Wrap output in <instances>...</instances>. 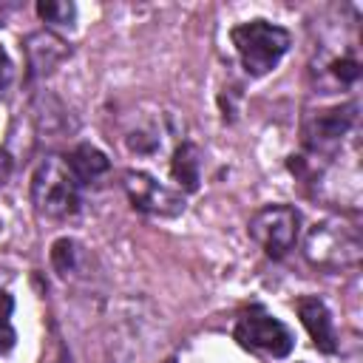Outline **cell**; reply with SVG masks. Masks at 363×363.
Listing matches in <instances>:
<instances>
[{"mask_svg": "<svg viewBox=\"0 0 363 363\" xmlns=\"http://www.w3.org/2000/svg\"><path fill=\"white\" fill-rule=\"evenodd\" d=\"M34 210L45 218H71L82 204V184L68 167L65 156H48L31 176Z\"/></svg>", "mask_w": 363, "mask_h": 363, "instance_id": "cell-1", "label": "cell"}, {"mask_svg": "<svg viewBox=\"0 0 363 363\" xmlns=\"http://www.w3.org/2000/svg\"><path fill=\"white\" fill-rule=\"evenodd\" d=\"M303 255L318 269H329V272L354 269L363 255V241H360L357 227L340 218H326L309 230Z\"/></svg>", "mask_w": 363, "mask_h": 363, "instance_id": "cell-2", "label": "cell"}, {"mask_svg": "<svg viewBox=\"0 0 363 363\" xmlns=\"http://www.w3.org/2000/svg\"><path fill=\"white\" fill-rule=\"evenodd\" d=\"M230 40L250 77L269 74L292 45L289 31L267 20H250V23L235 26L230 31Z\"/></svg>", "mask_w": 363, "mask_h": 363, "instance_id": "cell-3", "label": "cell"}, {"mask_svg": "<svg viewBox=\"0 0 363 363\" xmlns=\"http://www.w3.org/2000/svg\"><path fill=\"white\" fill-rule=\"evenodd\" d=\"M301 233V216L289 204H267L250 218V238L264 250L267 258H286Z\"/></svg>", "mask_w": 363, "mask_h": 363, "instance_id": "cell-4", "label": "cell"}, {"mask_svg": "<svg viewBox=\"0 0 363 363\" xmlns=\"http://www.w3.org/2000/svg\"><path fill=\"white\" fill-rule=\"evenodd\" d=\"M233 337L250 349V352H261V354H269V357H286L295 346V337L292 332L278 320L272 318L264 306H250L238 315L235 320V329H233Z\"/></svg>", "mask_w": 363, "mask_h": 363, "instance_id": "cell-5", "label": "cell"}, {"mask_svg": "<svg viewBox=\"0 0 363 363\" xmlns=\"http://www.w3.org/2000/svg\"><path fill=\"white\" fill-rule=\"evenodd\" d=\"M122 184H125L128 201L139 213L159 216V218H173V216L184 213V196L170 190V187H164L162 182H156L145 170H128Z\"/></svg>", "mask_w": 363, "mask_h": 363, "instance_id": "cell-6", "label": "cell"}, {"mask_svg": "<svg viewBox=\"0 0 363 363\" xmlns=\"http://www.w3.org/2000/svg\"><path fill=\"white\" fill-rule=\"evenodd\" d=\"M357 119V105H337L329 111H318L315 116H309L303 122V145L306 150H312L315 156H329L340 147V142L346 139V133L354 128Z\"/></svg>", "mask_w": 363, "mask_h": 363, "instance_id": "cell-7", "label": "cell"}, {"mask_svg": "<svg viewBox=\"0 0 363 363\" xmlns=\"http://www.w3.org/2000/svg\"><path fill=\"white\" fill-rule=\"evenodd\" d=\"M295 309H298V318L306 326L315 349H320L323 354H335L337 352V332H335L329 306L318 295H301L295 301Z\"/></svg>", "mask_w": 363, "mask_h": 363, "instance_id": "cell-8", "label": "cell"}, {"mask_svg": "<svg viewBox=\"0 0 363 363\" xmlns=\"http://www.w3.org/2000/svg\"><path fill=\"white\" fill-rule=\"evenodd\" d=\"M26 57H28V74L45 77L62 60L71 57V45L54 31H34L26 37Z\"/></svg>", "mask_w": 363, "mask_h": 363, "instance_id": "cell-9", "label": "cell"}, {"mask_svg": "<svg viewBox=\"0 0 363 363\" xmlns=\"http://www.w3.org/2000/svg\"><path fill=\"white\" fill-rule=\"evenodd\" d=\"M65 159H68V167L74 170V176H77L79 184L96 182V179L105 176L108 167H111L108 156H105L99 147H94V145H77V147L71 150V156H65Z\"/></svg>", "mask_w": 363, "mask_h": 363, "instance_id": "cell-10", "label": "cell"}, {"mask_svg": "<svg viewBox=\"0 0 363 363\" xmlns=\"http://www.w3.org/2000/svg\"><path fill=\"white\" fill-rule=\"evenodd\" d=\"M199 170H201V159H199V147L193 142H182L170 159V173L179 182V187H184L187 193H193L199 187Z\"/></svg>", "mask_w": 363, "mask_h": 363, "instance_id": "cell-11", "label": "cell"}, {"mask_svg": "<svg viewBox=\"0 0 363 363\" xmlns=\"http://www.w3.org/2000/svg\"><path fill=\"white\" fill-rule=\"evenodd\" d=\"M37 14L48 23V26H57V28H71L74 20H77V6L74 3H37Z\"/></svg>", "mask_w": 363, "mask_h": 363, "instance_id": "cell-12", "label": "cell"}, {"mask_svg": "<svg viewBox=\"0 0 363 363\" xmlns=\"http://www.w3.org/2000/svg\"><path fill=\"white\" fill-rule=\"evenodd\" d=\"M11 312H14V298L0 289V354L11 352L17 335H14V326H11Z\"/></svg>", "mask_w": 363, "mask_h": 363, "instance_id": "cell-13", "label": "cell"}, {"mask_svg": "<svg viewBox=\"0 0 363 363\" xmlns=\"http://www.w3.org/2000/svg\"><path fill=\"white\" fill-rule=\"evenodd\" d=\"M51 261H54V269L60 275H68L74 269V264H77V244L68 241V238H60L54 244V250H51Z\"/></svg>", "mask_w": 363, "mask_h": 363, "instance_id": "cell-14", "label": "cell"}, {"mask_svg": "<svg viewBox=\"0 0 363 363\" xmlns=\"http://www.w3.org/2000/svg\"><path fill=\"white\" fill-rule=\"evenodd\" d=\"M332 77L335 79H340L343 85H352V82H357V77H360V62L354 60V57H337V60H332Z\"/></svg>", "mask_w": 363, "mask_h": 363, "instance_id": "cell-15", "label": "cell"}, {"mask_svg": "<svg viewBox=\"0 0 363 363\" xmlns=\"http://www.w3.org/2000/svg\"><path fill=\"white\" fill-rule=\"evenodd\" d=\"M11 82H14V62H11L9 51L0 45V96H6V94H9Z\"/></svg>", "mask_w": 363, "mask_h": 363, "instance_id": "cell-16", "label": "cell"}, {"mask_svg": "<svg viewBox=\"0 0 363 363\" xmlns=\"http://www.w3.org/2000/svg\"><path fill=\"white\" fill-rule=\"evenodd\" d=\"M11 167H14L11 156H9L6 150H0V187L9 182V176H11Z\"/></svg>", "mask_w": 363, "mask_h": 363, "instance_id": "cell-17", "label": "cell"}, {"mask_svg": "<svg viewBox=\"0 0 363 363\" xmlns=\"http://www.w3.org/2000/svg\"><path fill=\"white\" fill-rule=\"evenodd\" d=\"M3 17H6V9L0 6V26H3Z\"/></svg>", "mask_w": 363, "mask_h": 363, "instance_id": "cell-18", "label": "cell"}]
</instances>
